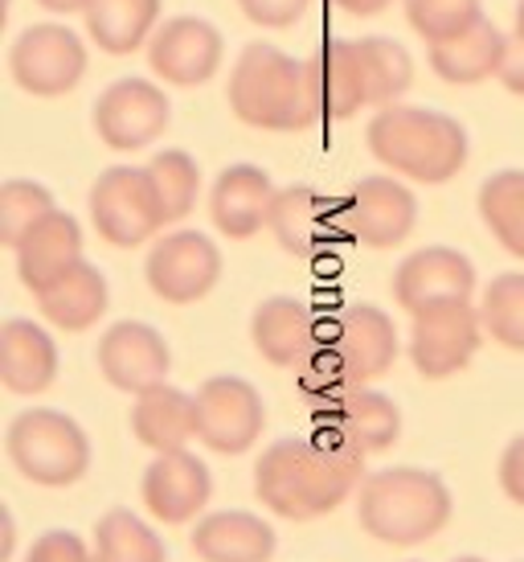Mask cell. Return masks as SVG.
I'll list each match as a JSON object with an SVG mask.
<instances>
[{
    "label": "cell",
    "instance_id": "d4e9b609",
    "mask_svg": "<svg viewBox=\"0 0 524 562\" xmlns=\"http://www.w3.org/2000/svg\"><path fill=\"white\" fill-rule=\"evenodd\" d=\"M13 255H16V280L37 296L54 280H62L75 263H82V226H78L75 214L54 210V214H46L30 235L16 243Z\"/></svg>",
    "mask_w": 524,
    "mask_h": 562
},
{
    "label": "cell",
    "instance_id": "5b68a950",
    "mask_svg": "<svg viewBox=\"0 0 524 562\" xmlns=\"http://www.w3.org/2000/svg\"><path fill=\"white\" fill-rule=\"evenodd\" d=\"M4 452L25 481L42 488H70L91 472V436L58 406H30L13 415Z\"/></svg>",
    "mask_w": 524,
    "mask_h": 562
},
{
    "label": "cell",
    "instance_id": "ab89813d",
    "mask_svg": "<svg viewBox=\"0 0 524 562\" xmlns=\"http://www.w3.org/2000/svg\"><path fill=\"white\" fill-rule=\"evenodd\" d=\"M495 481H500V493L524 509V431L509 439V448L500 452V469H495Z\"/></svg>",
    "mask_w": 524,
    "mask_h": 562
},
{
    "label": "cell",
    "instance_id": "d590c367",
    "mask_svg": "<svg viewBox=\"0 0 524 562\" xmlns=\"http://www.w3.org/2000/svg\"><path fill=\"white\" fill-rule=\"evenodd\" d=\"M401 9H406L410 30L426 46H438V42H447L455 33L471 30L479 16H483L479 0H401Z\"/></svg>",
    "mask_w": 524,
    "mask_h": 562
},
{
    "label": "cell",
    "instance_id": "5bb4252c",
    "mask_svg": "<svg viewBox=\"0 0 524 562\" xmlns=\"http://www.w3.org/2000/svg\"><path fill=\"white\" fill-rule=\"evenodd\" d=\"M139 497H144V509L156 521H164V526H189V521H197L209 509L214 472H209V464L197 452H189V448L156 452L152 464L144 469Z\"/></svg>",
    "mask_w": 524,
    "mask_h": 562
},
{
    "label": "cell",
    "instance_id": "f6af8a7d",
    "mask_svg": "<svg viewBox=\"0 0 524 562\" xmlns=\"http://www.w3.org/2000/svg\"><path fill=\"white\" fill-rule=\"evenodd\" d=\"M0 559H13V517L4 514V554Z\"/></svg>",
    "mask_w": 524,
    "mask_h": 562
},
{
    "label": "cell",
    "instance_id": "7c38bea8",
    "mask_svg": "<svg viewBox=\"0 0 524 562\" xmlns=\"http://www.w3.org/2000/svg\"><path fill=\"white\" fill-rule=\"evenodd\" d=\"M144 280L164 304H197L221 280V250L205 231H169L148 247Z\"/></svg>",
    "mask_w": 524,
    "mask_h": 562
},
{
    "label": "cell",
    "instance_id": "484cf974",
    "mask_svg": "<svg viewBox=\"0 0 524 562\" xmlns=\"http://www.w3.org/2000/svg\"><path fill=\"white\" fill-rule=\"evenodd\" d=\"M509 46V33L492 25L488 16H479L471 30L455 33V37L438 42V46H426V58H431V70L443 82H451V87H476V82H488L500 75Z\"/></svg>",
    "mask_w": 524,
    "mask_h": 562
},
{
    "label": "cell",
    "instance_id": "bcb514c9",
    "mask_svg": "<svg viewBox=\"0 0 524 562\" xmlns=\"http://www.w3.org/2000/svg\"><path fill=\"white\" fill-rule=\"evenodd\" d=\"M451 562H488V559H476V554H459V559H451Z\"/></svg>",
    "mask_w": 524,
    "mask_h": 562
},
{
    "label": "cell",
    "instance_id": "44dd1931",
    "mask_svg": "<svg viewBox=\"0 0 524 562\" xmlns=\"http://www.w3.org/2000/svg\"><path fill=\"white\" fill-rule=\"evenodd\" d=\"M308 66L324 120H353L365 108H373L369 58H365L361 37H328L316 54H308Z\"/></svg>",
    "mask_w": 524,
    "mask_h": 562
},
{
    "label": "cell",
    "instance_id": "4dcf8cb0",
    "mask_svg": "<svg viewBox=\"0 0 524 562\" xmlns=\"http://www.w3.org/2000/svg\"><path fill=\"white\" fill-rule=\"evenodd\" d=\"M479 218L512 259H524V169H500L479 186Z\"/></svg>",
    "mask_w": 524,
    "mask_h": 562
},
{
    "label": "cell",
    "instance_id": "1f68e13d",
    "mask_svg": "<svg viewBox=\"0 0 524 562\" xmlns=\"http://www.w3.org/2000/svg\"><path fill=\"white\" fill-rule=\"evenodd\" d=\"M144 169H148L156 198H160L164 226H176V222H185L189 214L197 210L201 165L189 157L185 148H160V153H152V160H148Z\"/></svg>",
    "mask_w": 524,
    "mask_h": 562
},
{
    "label": "cell",
    "instance_id": "2e32d148",
    "mask_svg": "<svg viewBox=\"0 0 524 562\" xmlns=\"http://www.w3.org/2000/svg\"><path fill=\"white\" fill-rule=\"evenodd\" d=\"M311 431H320L356 456L389 452L401 439V406L381 391L353 386L332 406L311 411Z\"/></svg>",
    "mask_w": 524,
    "mask_h": 562
},
{
    "label": "cell",
    "instance_id": "3957f363",
    "mask_svg": "<svg viewBox=\"0 0 524 562\" xmlns=\"http://www.w3.org/2000/svg\"><path fill=\"white\" fill-rule=\"evenodd\" d=\"M365 144L373 160H381L394 177L418 186H447L467 169L471 157L467 127L455 115L414 103H389L373 111Z\"/></svg>",
    "mask_w": 524,
    "mask_h": 562
},
{
    "label": "cell",
    "instance_id": "8d00e7d4",
    "mask_svg": "<svg viewBox=\"0 0 524 562\" xmlns=\"http://www.w3.org/2000/svg\"><path fill=\"white\" fill-rule=\"evenodd\" d=\"M295 386L304 394L308 411H324V406H332L337 398H344V394L353 391L356 382L349 378L344 361L337 358V349L324 341L299 370H295Z\"/></svg>",
    "mask_w": 524,
    "mask_h": 562
},
{
    "label": "cell",
    "instance_id": "52a82bcc",
    "mask_svg": "<svg viewBox=\"0 0 524 562\" xmlns=\"http://www.w3.org/2000/svg\"><path fill=\"white\" fill-rule=\"evenodd\" d=\"M9 75L33 99H62L87 79V46L62 21H37L13 37Z\"/></svg>",
    "mask_w": 524,
    "mask_h": 562
},
{
    "label": "cell",
    "instance_id": "4fadbf2b",
    "mask_svg": "<svg viewBox=\"0 0 524 562\" xmlns=\"http://www.w3.org/2000/svg\"><path fill=\"white\" fill-rule=\"evenodd\" d=\"M226 63V37L205 16H169L148 42V66L164 87H205Z\"/></svg>",
    "mask_w": 524,
    "mask_h": 562
},
{
    "label": "cell",
    "instance_id": "ac0fdd59",
    "mask_svg": "<svg viewBox=\"0 0 524 562\" xmlns=\"http://www.w3.org/2000/svg\"><path fill=\"white\" fill-rule=\"evenodd\" d=\"M328 345L337 349V358L344 361L356 386H373L377 378H386L401 353L398 325L377 304H349L340 316H332Z\"/></svg>",
    "mask_w": 524,
    "mask_h": 562
},
{
    "label": "cell",
    "instance_id": "6da1fadb",
    "mask_svg": "<svg viewBox=\"0 0 524 562\" xmlns=\"http://www.w3.org/2000/svg\"><path fill=\"white\" fill-rule=\"evenodd\" d=\"M365 460L328 436L275 439L254 460V497L283 521H316L340 509L365 481Z\"/></svg>",
    "mask_w": 524,
    "mask_h": 562
},
{
    "label": "cell",
    "instance_id": "83f0119b",
    "mask_svg": "<svg viewBox=\"0 0 524 562\" xmlns=\"http://www.w3.org/2000/svg\"><path fill=\"white\" fill-rule=\"evenodd\" d=\"M37 308L46 316L54 328H62V333H87L91 325H99L111 308V288H107V276L91 263V259H82L66 271L62 280H54L46 292H37Z\"/></svg>",
    "mask_w": 524,
    "mask_h": 562
},
{
    "label": "cell",
    "instance_id": "f546056e",
    "mask_svg": "<svg viewBox=\"0 0 524 562\" xmlns=\"http://www.w3.org/2000/svg\"><path fill=\"white\" fill-rule=\"evenodd\" d=\"M91 550L94 562H169L164 538L124 505H115L94 521Z\"/></svg>",
    "mask_w": 524,
    "mask_h": 562
},
{
    "label": "cell",
    "instance_id": "7a4b0ae2",
    "mask_svg": "<svg viewBox=\"0 0 524 562\" xmlns=\"http://www.w3.org/2000/svg\"><path fill=\"white\" fill-rule=\"evenodd\" d=\"M226 99L233 115L259 132H308L324 120L308 58H295L271 42L242 46Z\"/></svg>",
    "mask_w": 524,
    "mask_h": 562
},
{
    "label": "cell",
    "instance_id": "277c9868",
    "mask_svg": "<svg viewBox=\"0 0 524 562\" xmlns=\"http://www.w3.org/2000/svg\"><path fill=\"white\" fill-rule=\"evenodd\" d=\"M455 501L447 481L431 469L394 464V469L365 472L356 488V521L361 530L386 547H422L434 533L447 530Z\"/></svg>",
    "mask_w": 524,
    "mask_h": 562
},
{
    "label": "cell",
    "instance_id": "30bf717a",
    "mask_svg": "<svg viewBox=\"0 0 524 562\" xmlns=\"http://www.w3.org/2000/svg\"><path fill=\"white\" fill-rule=\"evenodd\" d=\"M91 124L111 153L152 148L172 124V103L164 87L152 79H115L94 99Z\"/></svg>",
    "mask_w": 524,
    "mask_h": 562
},
{
    "label": "cell",
    "instance_id": "f35d334b",
    "mask_svg": "<svg viewBox=\"0 0 524 562\" xmlns=\"http://www.w3.org/2000/svg\"><path fill=\"white\" fill-rule=\"evenodd\" d=\"M25 562H94V550L75 530H46L33 538Z\"/></svg>",
    "mask_w": 524,
    "mask_h": 562
},
{
    "label": "cell",
    "instance_id": "836d02e7",
    "mask_svg": "<svg viewBox=\"0 0 524 562\" xmlns=\"http://www.w3.org/2000/svg\"><path fill=\"white\" fill-rule=\"evenodd\" d=\"M361 46H365V58H369L373 108L401 103V94L414 87V58H410V49L394 42V37H381V33L361 37Z\"/></svg>",
    "mask_w": 524,
    "mask_h": 562
},
{
    "label": "cell",
    "instance_id": "d6a6232c",
    "mask_svg": "<svg viewBox=\"0 0 524 562\" xmlns=\"http://www.w3.org/2000/svg\"><path fill=\"white\" fill-rule=\"evenodd\" d=\"M483 333L512 353H524V271H504L479 292Z\"/></svg>",
    "mask_w": 524,
    "mask_h": 562
},
{
    "label": "cell",
    "instance_id": "b9f144b4",
    "mask_svg": "<svg viewBox=\"0 0 524 562\" xmlns=\"http://www.w3.org/2000/svg\"><path fill=\"white\" fill-rule=\"evenodd\" d=\"M340 13L349 16H381L394 4V0H332Z\"/></svg>",
    "mask_w": 524,
    "mask_h": 562
},
{
    "label": "cell",
    "instance_id": "e575fe53",
    "mask_svg": "<svg viewBox=\"0 0 524 562\" xmlns=\"http://www.w3.org/2000/svg\"><path fill=\"white\" fill-rule=\"evenodd\" d=\"M54 210H58L54 193L42 181H30V177L4 181L0 186V238H4V247H16Z\"/></svg>",
    "mask_w": 524,
    "mask_h": 562
},
{
    "label": "cell",
    "instance_id": "7402d4cb",
    "mask_svg": "<svg viewBox=\"0 0 524 562\" xmlns=\"http://www.w3.org/2000/svg\"><path fill=\"white\" fill-rule=\"evenodd\" d=\"M275 181L271 172L259 165H230L217 172L214 189H209V218H214L217 235L247 243L259 231H266L271 205H275Z\"/></svg>",
    "mask_w": 524,
    "mask_h": 562
},
{
    "label": "cell",
    "instance_id": "9c48e42d",
    "mask_svg": "<svg viewBox=\"0 0 524 562\" xmlns=\"http://www.w3.org/2000/svg\"><path fill=\"white\" fill-rule=\"evenodd\" d=\"M418 222V198L394 172H373L361 177L344 198H340V226L344 238L356 247L389 250L401 247L414 235Z\"/></svg>",
    "mask_w": 524,
    "mask_h": 562
},
{
    "label": "cell",
    "instance_id": "ba28073f",
    "mask_svg": "<svg viewBox=\"0 0 524 562\" xmlns=\"http://www.w3.org/2000/svg\"><path fill=\"white\" fill-rule=\"evenodd\" d=\"M410 345L406 353L414 361V370L431 382L455 378L471 366V358L483 345V316L476 300H451V304H431L422 313L410 316Z\"/></svg>",
    "mask_w": 524,
    "mask_h": 562
},
{
    "label": "cell",
    "instance_id": "603a6c76",
    "mask_svg": "<svg viewBox=\"0 0 524 562\" xmlns=\"http://www.w3.org/2000/svg\"><path fill=\"white\" fill-rule=\"evenodd\" d=\"M189 547L201 562H271L278 533L266 517L250 509H214L193 521Z\"/></svg>",
    "mask_w": 524,
    "mask_h": 562
},
{
    "label": "cell",
    "instance_id": "ee69618b",
    "mask_svg": "<svg viewBox=\"0 0 524 562\" xmlns=\"http://www.w3.org/2000/svg\"><path fill=\"white\" fill-rule=\"evenodd\" d=\"M512 37L524 42V0H516V13H512Z\"/></svg>",
    "mask_w": 524,
    "mask_h": 562
},
{
    "label": "cell",
    "instance_id": "8fae6325",
    "mask_svg": "<svg viewBox=\"0 0 524 562\" xmlns=\"http://www.w3.org/2000/svg\"><path fill=\"white\" fill-rule=\"evenodd\" d=\"M266 403L254 382L214 374L197 386V439L217 456H247L262 439Z\"/></svg>",
    "mask_w": 524,
    "mask_h": 562
},
{
    "label": "cell",
    "instance_id": "74e56055",
    "mask_svg": "<svg viewBox=\"0 0 524 562\" xmlns=\"http://www.w3.org/2000/svg\"><path fill=\"white\" fill-rule=\"evenodd\" d=\"M311 4L316 0H238V9L259 30H292L311 13Z\"/></svg>",
    "mask_w": 524,
    "mask_h": 562
},
{
    "label": "cell",
    "instance_id": "cb8c5ba5",
    "mask_svg": "<svg viewBox=\"0 0 524 562\" xmlns=\"http://www.w3.org/2000/svg\"><path fill=\"white\" fill-rule=\"evenodd\" d=\"M58 341L49 337L46 325L13 316L0 328V382L16 398L46 394L58 382Z\"/></svg>",
    "mask_w": 524,
    "mask_h": 562
},
{
    "label": "cell",
    "instance_id": "9a60e30c",
    "mask_svg": "<svg viewBox=\"0 0 524 562\" xmlns=\"http://www.w3.org/2000/svg\"><path fill=\"white\" fill-rule=\"evenodd\" d=\"M99 374L107 378L115 391L124 394H144L169 382L172 370V349L164 341V333L152 328L148 321H115L107 333L99 337Z\"/></svg>",
    "mask_w": 524,
    "mask_h": 562
},
{
    "label": "cell",
    "instance_id": "4316f807",
    "mask_svg": "<svg viewBox=\"0 0 524 562\" xmlns=\"http://www.w3.org/2000/svg\"><path fill=\"white\" fill-rule=\"evenodd\" d=\"M127 423H132V436L148 452L189 448V439H197V394L181 391L172 382H160V386L132 398Z\"/></svg>",
    "mask_w": 524,
    "mask_h": 562
},
{
    "label": "cell",
    "instance_id": "60d3db41",
    "mask_svg": "<svg viewBox=\"0 0 524 562\" xmlns=\"http://www.w3.org/2000/svg\"><path fill=\"white\" fill-rule=\"evenodd\" d=\"M495 79L504 82L512 94H521V99H524V42H516V37H512L509 54H504V66H500V75H495Z\"/></svg>",
    "mask_w": 524,
    "mask_h": 562
},
{
    "label": "cell",
    "instance_id": "f1b7e54d",
    "mask_svg": "<svg viewBox=\"0 0 524 562\" xmlns=\"http://www.w3.org/2000/svg\"><path fill=\"white\" fill-rule=\"evenodd\" d=\"M164 0H91L87 4V37L111 58H127L136 49H148L152 33L160 30Z\"/></svg>",
    "mask_w": 524,
    "mask_h": 562
},
{
    "label": "cell",
    "instance_id": "d6986e66",
    "mask_svg": "<svg viewBox=\"0 0 524 562\" xmlns=\"http://www.w3.org/2000/svg\"><path fill=\"white\" fill-rule=\"evenodd\" d=\"M250 341L278 370H299L328 341L316 304L299 296H266L250 316Z\"/></svg>",
    "mask_w": 524,
    "mask_h": 562
},
{
    "label": "cell",
    "instance_id": "8992f818",
    "mask_svg": "<svg viewBox=\"0 0 524 562\" xmlns=\"http://www.w3.org/2000/svg\"><path fill=\"white\" fill-rule=\"evenodd\" d=\"M91 226L111 247H144L164 231V210L144 165H111L87 193Z\"/></svg>",
    "mask_w": 524,
    "mask_h": 562
},
{
    "label": "cell",
    "instance_id": "e0dca14e",
    "mask_svg": "<svg viewBox=\"0 0 524 562\" xmlns=\"http://www.w3.org/2000/svg\"><path fill=\"white\" fill-rule=\"evenodd\" d=\"M479 276L476 263L455 247H418L394 271V300L414 316L431 304H451V300H476Z\"/></svg>",
    "mask_w": 524,
    "mask_h": 562
},
{
    "label": "cell",
    "instance_id": "7bdbcfd3",
    "mask_svg": "<svg viewBox=\"0 0 524 562\" xmlns=\"http://www.w3.org/2000/svg\"><path fill=\"white\" fill-rule=\"evenodd\" d=\"M37 4L54 16H70V13H87V4H91V0H37Z\"/></svg>",
    "mask_w": 524,
    "mask_h": 562
},
{
    "label": "cell",
    "instance_id": "ffe728a7",
    "mask_svg": "<svg viewBox=\"0 0 524 562\" xmlns=\"http://www.w3.org/2000/svg\"><path fill=\"white\" fill-rule=\"evenodd\" d=\"M266 231L295 259H324L332 243L344 238L340 202H328L316 186H287L275 193Z\"/></svg>",
    "mask_w": 524,
    "mask_h": 562
}]
</instances>
